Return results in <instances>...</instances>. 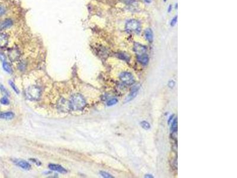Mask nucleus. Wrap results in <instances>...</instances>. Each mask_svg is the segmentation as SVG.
Here are the masks:
<instances>
[{
    "mask_svg": "<svg viewBox=\"0 0 237 178\" xmlns=\"http://www.w3.org/2000/svg\"><path fill=\"white\" fill-rule=\"evenodd\" d=\"M71 109L80 111L83 109L86 106V101L83 96L80 94H74L69 100Z\"/></svg>",
    "mask_w": 237,
    "mask_h": 178,
    "instance_id": "f257e3e1",
    "label": "nucleus"
},
{
    "mask_svg": "<svg viewBox=\"0 0 237 178\" xmlns=\"http://www.w3.org/2000/svg\"><path fill=\"white\" fill-rule=\"evenodd\" d=\"M25 95L26 98L30 100H37L40 97L41 91L38 87L31 86L26 89Z\"/></svg>",
    "mask_w": 237,
    "mask_h": 178,
    "instance_id": "f03ea898",
    "label": "nucleus"
},
{
    "mask_svg": "<svg viewBox=\"0 0 237 178\" xmlns=\"http://www.w3.org/2000/svg\"><path fill=\"white\" fill-rule=\"evenodd\" d=\"M126 30L128 33H135L138 34L141 30V26L139 22L135 19H131L127 22L125 26Z\"/></svg>",
    "mask_w": 237,
    "mask_h": 178,
    "instance_id": "7ed1b4c3",
    "label": "nucleus"
},
{
    "mask_svg": "<svg viewBox=\"0 0 237 178\" xmlns=\"http://www.w3.org/2000/svg\"><path fill=\"white\" fill-rule=\"evenodd\" d=\"M119 79L124 84L127 86L133 85L135 83L133 75L128 71L122 72L119 76Z\"/></svg>",
    "mask_w": 237,
    "mask_h": 178,
    "instance_id": "20e7f679",
    "label": "nucleus"
},
{
    "mask_svg": "<svg viewBox=\"0 0 237 178\" xmlns=\"http://www.w3.org/2000/svg\"><path fill=\"white\" fill-rule=\"evenodd\" d=\"M140 85H136L134 86L132 89H131V91L130 93H129V94L126 97V98L125 99V103H127L129 102L130 101H132V100H133L137 96L139 90L140 89Z\"/></svg>",
    "mask_w": 237,
    "mask_h": 178,
    "instance_id": "39448f33",
    "label": "nucleus"
},
{
    "mask_svg": "<svg viewBox=\"0 0 237 178\" xmlns=\"http://www.w3.org/2000/svg\"><path fill=\"white\" fill-rule=\"evenodd\" d=\"M20 56V53L18 50V49L17 48H13L10 49L8 51V57L10 60L12 62L16 61L19 58Z\"/></svg>",
    "mask_w": 237,
    "mask_h": 178,
    "instance_id": "423d86ee",
    "label": "nucleus"
},
{
    "mask_svg": "<svg viewBox=\"0 0 237 178\" xmlns=\"http://www.w3.org/2000/svg\"><path fill=\"white\" fill-rule=\"evenodd\" d=\"M133 51L138 55H141L146 54L147 52V48L146 46L139 43H135L133 46Z\"/></svg>",
    "mask_w": 237,
    "mask_h": 178,
    "instance_id": "0eeeda50",
    "label": "nucleus"
},
{
    "mask_svg": "<svg viewBox=\"0 0 237 178\" xmlns=\"http://www.w3.org/2000/svg\"><path fill=\"white\" fill-rule=\"evenodd\" d=\"M171 137L174 141H177V119H174L171 125Z\"/></svg>",
    "mask_w": 237,
    "mask_h": 178,
    "instance_id": "6e6552de",
    "label": "nucleus"
},
{
    "mask_svg": "<svg viewBox=\"0 0 237 178\" xmlns=\"http://www.w3.org/2000/svg\"><path fill=\"white\" fill-rule=\"evenodd\" d=\"M58 106L59 107V109L63 112H66L68 111L69 109H71L69 101L68 102L64 99H62L59 100V103L58 104Z\"/></svg>",
    "mask_w": 237,
    "mask_h": 178,
    "instance_id": "1a4fd4ad",
    "label": "nucleus"
},
{
    "mask_svg": "<svg viewBox=\"0 0 237 178\" xmlns=\"http://www.w3.org/2000/svg\"><path fill=\"white\" fill-rule=\"evenodd\" d=\"M49 168L51 170L56 171L59 172L60 174H65L66 173V170L62 166L59 165H55V164H51L49 165Z\"/></svg>",
    "mask_w": 237,
    "mask_h": 178,
    "instance_id": "9d476101",
    "label": "nucleus"
},
{
    "mask_svg": "<svg viewBox=\"0 0 237 178\" xmlns=\"http://www.w3.org/2000/svg\"><path fill=\"white\" fill-rule=\"evenodd\" d=\"M8 42V38L6 34L0 33V48H3L7 46Z\"/></svg>",
    "mask_w": 237,
    "mask_h": 178,
    "instance_id": "9b49d317",
    "label": "nucleus"
},
{
    "mask_svg": "<svg viewBox=\"0 0 237 178\" xmlns=\"http://www.w3.org/2000/svg\"><path fill=\"white\" fill-rule=\"evenodd\" d=\"M15 163H16V165L17 166H19L20 168L25 169V170H29L31 168V166L29 163H28L27 162L25 161V160H16L15 162Z\"/></svg>",
    "mask_w": 237,
    "mask_h": 178,
    "instance_id": "f8f14e48",
    "label": "nucleus"
},
{
    "mask_svg": "<svg viewBox=\"0 0 237 178\" xmlns=\"http://www.w3.org/2000/svg\"><path fill=\"white\" fill-rule=\"evenodd\" d=\"M13 21L10 19H7L3 21L0 25V29H7L10 28L13 25Z\"/></svg>",
    "mask_w": 237,
    "mask_h": 178,
    "instance_id": "ddd939ff",
    "label": "nucleus"
},
{
    "mask_svg": "<svg viewBox=\"0 0 237 178\" xmlns=\"http://www.w3.org/2000/svg\"><path fill=\"white\" fill-rule=\"evenodd\" d=\"M137 60L141 64L143 65H147L148 64L149 62V58H148V55L143 54L141 55H138L137 56Z\"/></svg>",
    "mask_w": 237,
    "mask_h": 178,
    "instance_id": "4468645a",
    "label": "nucleus"
},
{
    "mask_svg": "<svg viewBox=\"0 0 237 178\" xmlns=\"http://www.w3.org/2000/svg\"><path fill=\"white\" fill-rule=\"evenodd\" d=\"M145 37L149 42L151 43L153 40V32L152 30L148 28L145 31Z\"/></svg>",
    "mask_w": 237,
    "mask_h": 178,
    "instance_id": "2eb2a0df",
    "label": "nucleus"
},
{
    "mask_svg": "<svg viewBox=\"0 0 237 178\" xmlns=\"http://www.w3.org/2000/svg\"><path fill=\"white\" fill-rule=\"evenodd\" d=\"M14 114L13 112H5L0 114V118L3 119H6V120H10L14 118Z\"/></svg>",
    "mask_w": 237,
    "mask_h": 178,
    "instance_id": "dca6fc26",
    "label": "nucleus"
},
{
    "mask_svg": "<svg viewBox=\"0 0 237 178\" xmlns=\"http://www.w3.org/2000/svg\"><path fill=\"white\" fill-rule=\"evenodd\" d=\"M2 67H3V69L7 73H8L9 74H12L13 73V70H12V68H11V65L8 62H7L6 61L2 62Z\"/></svg>",
    "mask_w": 237,
    "mask_h": 178,
    "instance_id": "f3484780",
    "label": "nucleus"
},
{
    "mask_svg": "<svg viewBox=\"0 0 237 178\" xmlns=\"http://www.w3.org/2000/svg\"><path fill=\"white\" fill-rule=\"evenodd\" d=\"M140 124H141V126L145 130H148L151 128V125H150L149 123L146 120H143V121L141 122Z\"/></svg>",
    "mask_w": 237,
    "mask_h": 178,
    "instance_id": "a211bd4d",
    "label": "nucleus"
},
{
    "mask_svg": "<svg viewBox=\"0 0 237 178\" xmlns=\"http://www.w3.org/2000/svg\"><path fill=\"white\" fill-rule=\"evenodd\" d=\"M118 58H120L121 59H122V60L126 61H129V56H128L126 54L123 53V52H120V53H118Z\"/></svg>",
    "mask_w": 237,
    "mask_h": 178,
    "instance_id": "6ab92c4d",
    "label": "nucleus"
},
{
    "mask_svg": "<svg viewBox=\"0 0 237 178\" xmlns=\"http://www.w3.org/2000/svg\"><path fill=\"white\" fill-rule=\"evenodd\" d=\"M118 102V99H115V98H113V99H112L109 100L107 102V105L108 106H113V105H116Z\"/></svg>",
    "mask_w": 237,
    "mask_h": 178,
    "instance_id": "aec40b11",
    "label": "nucleus"
},
{
    "mask_svg": "<svg viewBox=\"0 0 237 178\" xmlns=\"http://www.w3.org/2000/svg\"><path fill=\"white\" fill-rule=\"evenodd\" d=\"M100 175H101L102 177H103V178H113V177H112V176L110 174H109V173H107V172H104V171H100Z\"/></svg>",
    "mask_w": 237,
    "mask_h": 178,
    "instance_id": "412c9836",
    "label": "nucleus"
},
{
    "mask_svg": "<svg viewBox=\"0 0 237 178\" xmlns=\"http://www.w3.org/2000/svg\"><path fill=\"white\" fill-rule=\"evenodd\" d=\"M9 83H10V85L11 86V88L14 90V91L16 93L19 94V90L17 88V86L15 85V84H14L13 82H11V81H10V82H9Z\"/></svg>",
    "mask_w": 237,
    "mask_h": 178,
    "instance_id": "4be33fe9",
    "label": "nucleus"
},
{
    "mask_svg": "<svg viewBox=\"0 0 237 178\" xmlns=\"http://www.w3.org/2000/svg\"><path fill=\"white\" fill-rule=\"evenodd\" d=\"M0 102L4 105H8L10 103V102L8 100V99L6 97H4L2 98L0 100Z\"/></svg>",
    "mask_w": 237,
    "mask_h": 178,
    "instance_id": "5701e85b",
    "label": "nucleus"
},
{
    "mask_svg": "<svg viewBox=\"0 0 237 178\" xmlns=\"http://www.w3.org/2000/svg\"><path fill=\"white\" fill-rule=\"evenodd\" d=\"M0 90H1V91L2 92V93L3 94H4V95H5V96H8V91H7V90L5 89V88L2 85H0Z\"/></svg>",
    "mask_w": 237,
    "mask_h": 178,
    "instance_id": "b1692460",
    "label": "nucleus"
},
{
    "mask_svg": "<svg viewBox=\"0 0 237 178\" xmlns=\"http://www.w3.org/2000/svg\"><path fill=\"white\" fill-rule=\"evenodd\" d=\"M177 22V16H176L171 20V21L170 22V25L171 26H174V25H176Z\"/></svg>",
    "mask_w": 237,
    "mask_h": 178,
    "instance_id": "393cba45",
    "label": "nucleus"
},
{
    "mask_svg": "<svg viewBox=\"0 0 237 178\" xmlns=\"http://www.w3.org/2000/svg\"><path fill=\"white\" fill-rule=\"evenodd\" d=\"M5 13V9L4 8V7L0 5V17L2 16Z\"/></svg>",
    "mask_w": 237,
    "mask_h": 178,
    "instance_id": "a878e982",
    "label": "nucleus"
},
{
    "mask_svg": "<svg viewBox=\"0 0 237 178\" xmlns=\"http://www.w3.org/2000/svg\"><path fill=\"white\" fill-rule=\"evenodd\" d=\"M175 82H174V80H170L169 82H168V86L170 87V88H174V86H175Z\"/></svg>",
    "mask_w": 237,
    "mask_h": 178,
    "instance_id": "bb28decb",
    "label": "nucleus"
},
{
    "mask_svg": "<svg viewBox=\"0 0 237 178\" xmlns=\"http://www.w3.org/2000/svg\"><path fill=\"white\" fill-rule=\"evenodd\" d=\"M6 60V57L5 56V55L2 53H0V61H2V62H5Z\"/></svg>",
    "mask_w": 237,
    "mask_h": 178,
    "instance_id": "cd10ccee",
    "label": "nucleus"
},
{
    "mask_svg": "<svg viewBox=\"0 0 237 178\" xmlns=\"http://www.w3.org/2000/svg\"><path fill=\"white\" fill-rule=\"evenodd\" d=\"M171 10H172V5H170L169 7H168V13L171 12Z\"/></svg>",
    "mask_w": 237,
    "mask_h": 178,
    "instance_id": "c85d7f7f",
    "label": "nucleus"
},
{
    "mask_svg": "<svg viewBox=\"0 0 237 178\" xmlns=\"http://www.w3.org/2000/svg\"><path fill=\"white\" fill-rule=\"evenodd\" d=\"M145 178H154V177L152 175H149V174H148V175H146L145 176Z\"/></svg>",
    "mask_w": 237,
    "mask_h": 178,
    "instance_id": "c756f323",
    "label": "nucleus"
},
{
    "mask_svg": "<svg viewBox=\"0 0 237 178\" xmlns=\"http://www.w3.org/2000/svg\"><path fill=\"white\" fill-rule=\"evenodd\" d=\"M174 117V115H172L171 117H170V118H169V119H168V123H169V124H170V121H171V120H172V119H173V117Z\"/></svg>",
    "mask_w": 237,
    "mask_h": 178,
    "instance_id": "7c9ffc66",
    "label": "nucleus"
},
{
    "mask_svg": "<svg viewBox=\"0 0 237 178\" xmlns=\"http://www.w3.org/2000/svg\"><path fill=\"white\" fill-rule=\"evenodd\" d=\"M146 2H147V3H149V2H151V0H144Z\"/></svg>",
    "mask_w": 237,
    "mask_h": 178,
    "instance_id": "2f4dec72",
    "label": "nucleus"
},
{
    "mask_svg": "<svg viewBox=\"0 0 237 178\" xmlns=\"http://www.w3.org/2000/svg\"><path fill=\"white\" fill-rule=\"evenodd\" d=\"M164 1H165H165H167V0H164Z\"/></svg>",
    "mask_w": 237,
    "mask_h": 178,
    "instance_id": "473e14b6",
    "label": "nucleus"
}]
</instances>
